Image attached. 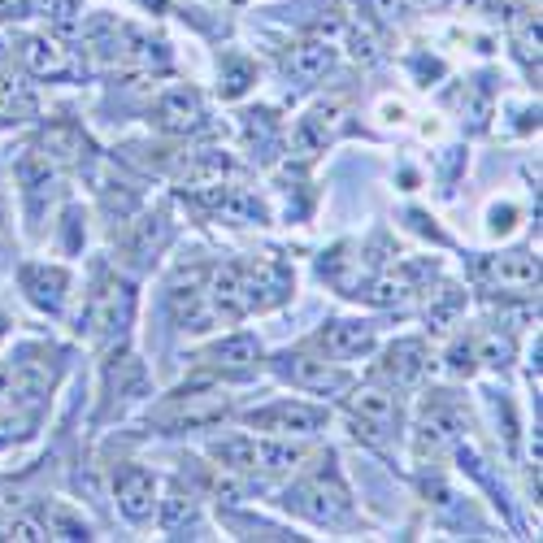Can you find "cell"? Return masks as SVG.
<instances>
[{"mask_svg": "<svg viewBox=\"0 0 543 543\" xmlns=\"http://www.w3.org/2000/svg\"><path fill=\"white\" fill-rule=\"evenodd\" d=\"M135 318V292L131 283H100L92 292V305H87V326H92L96 339H122L126 326Z\"/></svg>", "mask_w": 543, "mask_h": 543, "instance_id": "5", "label": "cell"}, {"mask_svg": "<svg viewBox=\"0 0 543 543\" xmlns=\"http://www.w3.org/2000/svg\"><path fill=\"white\" fill-rule=\"evenodd\" d=\"M27 61H31L35 74H48V79H57V74H70V57L61 53L57 44H48V40H31V44H27Z\"/></svg>", "mask_w": 543, "mask_h": 543, "instance_id": "18", "label": "cell"}, {"mask_svg": "<svg viewBox=\"0 0 543 543\" xmlns=\"http://www.w3.org/2000/svg\"><path fill=\"white\" fill-rule=\"evenodd\" d=\"M9 539L31 543V539H48V530H44V522H35V517H14V522H9Z\"/></svg>", "mask_w": 543, "mask_h": 543, "instance_id": "24", "label": "cell"}, {"mask_svg": "<svg viewBox=\"0 0 543 543\" xmlns=\"http://www.w3.org/2000/svg\"><path fill=\"white\" fill-rule=\"evenodd\" d=\"M213 461H222L226 470H257V444L244 435H231V439H218V444L209 448Z\"/></svg>", "mask_w": 543, "mask_h": 543, "instance_id": "17", "label": "cell"}, {"mask_svg": "<svg viewBox=\"0 0 543 543\" xmlns=\"http://www.w3.org/2000/svg\"><path fill=\"white\" fill-rule=\"evenodd\" d=\"M205 361L213 365V370H222V374L248 378V374L261 365V344H257L252 335H226L222 344H213V348L205 352Z\"/></svg>", "mask_w": 543, "mask_h": 543, "instance_id": "9", "label": "cell"}, {"mask_svg": "<svg viewBox=\"0 0 543 543\" xmlns=\"http://www.w3.org/2000/svg\"><path fill=\"white\" fill-rule=\"evenodd\" d=\"M231 413V396L218 387H192V391H174V400L157 413L161 426L170 431H187V426H213Z\"/></svg>", "mask_w": 543, "mask_h": 543, "instance_id": "3", "label": "cell"}, {"mask_svg": "<svg viewBox=\"0 0 543 543\" xmlns=\"http://www.w3.org/2000/svg\"><path fill=\"white\" fill-rule=\"evenodd\" d=\"M435 5H439V0H435Z\"/></svg>", "mask_w": 543, "mask_h": 543, "instance_id": "29", "label": "cell"}, {"mask_svg": "<svg viewBox=\"0 0 543 543\" xmlns=\"http://www.w3.org/2000/svg\"><path fill=\"white\" fill-rule=\"evenodd\" d=\"M426 370V348L418 339H400L396 348H387V361L378 365L383 378H396V383H418Z\"/></svg>", "mask_w": 543, "mask_h": 543, "instance_id": "14", "label": "cell"}, {"mask_svg": "<svg viewBox=\"0 0 543 543\" xmlns=\"http://www.w3.org/2000/svg\"><path fill=\"white\" fill-rule=\"evenodd\" d=\"M144 387H148V374L131 352L109 361V391H118V396H144Z\"/></svg>", "mask_w": 543, "mask_h": 543, "instance_id": "16", "label": "cell"}, {"mask_svg": "<svg viewBox=\"0 0 543 543\" xmlns=\"http://www.w3.org/2000/svg\"><path fill=\"white\" fill-rule=\"evenodd\" d=\"M44 530H48V539H92L87 522H79V517L66 513V509H48Z\"/></svg>", "mask_w": 543, "mask_h": 543, "instance_id": "21", "label": "cell"}, {"mask_svg": "<svg viewBox=\"0 0 543 543\" xmlns=\"http://www.w3.org/2000/svg\"><path fill=\"white\" fill-rule=\"evenodd\" d=\"M31 109H35V100H31L27 87H18L14 79H0V118L22 122Z\"/></svg>", "mask_w": 543, "mask_h": 543, "instance_id": "20", "label": "cell"}, {"mask_svg": "<svg viewBox=\"0 0 543 543\" xmlns=\"http://www.w3.org/2000/svg\"><path fill=\"white\" fill-rule=\"evenodd\" d=\"M331 66H335L331 44H300V48H292V57H287V74H292L296 83H318Z\"/></svg>", "mask_w": 543, "mask_h": 543, "instance_id": "15", "label": "cell"}, {"mask_svg": "<svg viewBox=\"0 0 543 543\" xmlns=\"http://www.w3.org/2000/svg\"><path fill=\"white\" fill-rule=\"evenodd\" d=\"M474 344H452V352H448V370L452 374H474Z\"/></svg>", "mask_w": 543, "mask_h": 543, "instance_id": "25", "label": "cell"}, {"mask_svg": "<svg viewBox=\"0 0 543 543\" xmlns=\"http://www.w3.org/2000/svg\"><path fill=\"white\" fill-rule=\"evenodd\" d=\"M0 331H5V318H0Z\"/></svg>", "mask_w": 543, "mask_h": 543, "instance_id": "28", "label": "cell"}, {"mask_svg": "<svg viewBox=\"0 0 543 543\" xmlns=\"http://www.w3.org/2000/svg\"><path fill=\"white\" fill-rule=\"evenodd\" d=\"M248 422L261 426V431L292 435V431H318V426H322V413L309 409V404H300V400H283V404H270V409L252 413Z\"/></svg>", "mask_w": 543, "mask_h": 543, "instance_id": "12", "label": "cell"}, {"mask_svg": "<svg viewBox=\"0 0 543 543\" xmlns=\"http://www.w3.org/2000/svg\"><path fill=\"white\" fill-rule=\"evenodd\" d=\"M300 461H305V448L296 444H257V465L270 474H292Z\"/></svg>", "mask_w": 543, "mask_h": 543, "instance_id": "19", "label": "cell"}, {"mask_svg": "<svg viewBox=\"0 0 543 543\" xmlns=\"http://www.w3.org/2000/svg\"><path fill=\"white\" fill-rule=\"evenodd\" d=\"M153 504H157V478L140 470V465H126L118 474V509L131 522H144V517H153Z\"/></svg>", "mask_w": 543, "mask_h": 543, "instance_id": "8", "label": "cell"}, {"mask_svg": "<svg viewBox=\"0 0 543 543\" xmlns=\"http://www.w3.org/2000/svg\"><path fill=\"white\" fill-rule=\"evenodd\" d=\"M222 92L226 96H239V92H248V83H252V66L244 57H222Z\"/></svg>", "mask_w": 543, "mask_h": 543, "instance_id": "23", "label": "cell"}, {"mask_svg": "<svg viewBox=\"0 0 543 543\" xmlns=\"http://www.w3.org/2000/svg\"><path fill=\"white\" fill-rule=\"evenodd\" d=\"M287 509L305 513L309 522H318V526H335L352 513V504H348V487L339 483V474L318 470L313 478H305L296 491H287Z\"/></svg>", "mask_w": 543, "mask_h": 543, "instance_id": "1", "label": "cell"}, {"mask_svg": "<svg viewBox=\"0 0 543 543\" xmlns=\"http://www.w3.org/2000/svg\"><path fill=\"white\" fill-rule=\"evenodd\" d=\"M318 344L335 361H357L365 352H374V326L370 322H326Z\"/></svg>", "mask_w": 543, "mask_h": 543, "instance_id": "7", "label": "cell"}, {"mask_svg": "<svg viewBox=\"0 0 543 543\" xmlns=\"http://www.w3.org/2000/svg\"><path fill=\"white\" fill-rule=\"evenodd\" d=\"M513 218H517V213H513L509 205H504V209H496V213H491V231H496V235L513 231Z\"/></svg>", "mask_w": 543, "mask_h": 543, "instance_id": "26", "label": "cell"}, {"mask_svg": "<svg viewBox=\"0 0 543 543\" xmlns=\"http://www.w3.org/2000/svg\"><path fill=\"white\" fill-rule=\"evenodd\" d=\"M474 357L478 361H487L491 370H504V365H509V357H513V344H509V335H483L478 339V348H474Z\"/></svg>", "mask_w": 543, "mask_h": 543, "instance_id": "22", "label": "cell"}, {"mask_svg": "<svg viewBox=\"0 0 543 543\" xmlns=\"http://www.w3.org/2000/svg\"><path fill=\"white\" fill-rule=\"evenodd\" d=\"M487 279L496 283L500 292L526 296V292H535V283H539V265L530 252H504V257H496L487 265Z\"/></svg>", "mask_w": 543, "mask_h": 543, "instance_id": "10", "label": "cell"}, {"mask_svg": "<svg viewBox=\"0 0 543 543\" xmlns=\"http://www.w3.org/2000/svg\"><path fill=\"white\" fill-rule=\"evenodd\" d=\"M370 5L378 9L383 18H400V9H404V0H370Z\"/></svg>", "mask_w": 543, "mask_h": 543, "instance_id": "27", "label": "cell"}, {"mask_svg": "<svg viewBox=\"0 0 543 543\" xmlns=\"http://www.w3.org/2000/svg\"><path fill=\"white\" fill-rule=\"evenodd\" d=\"M348 418H352V431L370 444H391L400 435V400L396 391H357L348 400Z\"/></svg>", "mask_w": 543, "mask_h": 543, "instance_id": "2", "label": "cell"}, {"mask_svg": "<svg viewBox=\"0 0 543 543\" xmlns=\"http://www.w3.org/2000/svg\"><path fill=\"white\" fill-rule=\"evenodd\" d=\"M66 270H48V265H22V292L31 296V305H40L48 313H61V305H66Z\"/></svg>", "mask_w": 543, "mask_h": 543, "instance_id": "11", "label": "cell"}, {"mask_svg": "<svg viewBox=\"0 0 543 543\" xmlns=\"http://www.w3.org/2000/svg\"><path fill=\"white\" fill-rule=\"evenodd\" d=\"M157 118L166 131H196L200 118H205V109H200V96L192 92V87H174V92L161 96Z\"/></svg>", "mask_w": 543, "mask_h": 543, "instance_id": "13", "label": "cell"}, {"mask_svg": "<svg viewBox=\"0 0 543 543\" xmlns=\"http://www.w3.org/2000/svg\"><path fill=\"white\" fill-rule=\"evenodd\" d=\"M244 270V292H248V313L252 309H274L292 296V270L283 261H257L239 265Z\"/></svg>", "mask_w": 543, "mask_h": 543, "instance_id": "6", "label": "cell"}, {"mask_svg": "<svg viewBox=\"0 0 543 543\" xmlns=\"http://www.w3.org/2000/svg\"><path fill=\"white\" fill-rule=\"evenodd\" d=\"M274 374H279L283 383L300 387V391H318V396H335V391L348 387L344 370H335L326 357H313V352H305V348L279 352V357H274Z\"/></svg>", "mask_w": 543, "mask_h": 543, "instance_id": "4", "label": "cell"}]
</instances>
